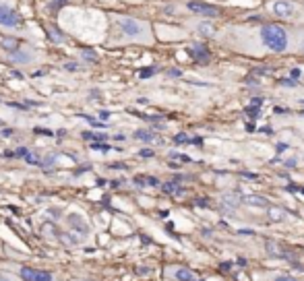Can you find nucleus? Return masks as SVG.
Instances as JSON below:
<instances>
[{
	"mask_svg": "<svg viewBox=\"0 0 304 281\" xmlns=\"http://www.w3.org/2000/svg\"><path fill=\"white\" fill-rule=\"evenodd\" d=\"M170 75H172V77H180V75H182V71H170Z\"/></svg>",
	"mask_w": 304,
	"mask_h": 281,
	"instance_id": "23",
	"label": "nucleus"
},
{
	"mask_svg": "<svg viewBox=\"0 0 304 281\" xmlns=\"http://www.w3.org/2000/svg\"><path fill=\"white\" fill-rule=\"evenodd\" d=\"M50 39H52V41H56V44H64V41H69V35L60 33L56 27H50Z\"/></svg>",
	"mask_w": 304,
	"mask_h": 281,
	"instance_id": "14",
	"label": "nucleus"
},
{
	"mask_svg": "<svg viewBox=\"0 0 304 281\" xmlns=\"http://www.w3.org/2000/svg\"><path fill=\"white\" fill-rule=\"evenodd\" d=\"M64 223H67V230H69L73 236H77V242H81V240H85V238L91 236L89 223H87L85 217H83L81 213H77V211L69 213L67 217H64Z\"/></svg>",
	"mask_w": 304,
	"mask_h": 281,
	"instance_id": "6",
	"label": "nucleus"
},
{
	"mask_svg": "<svg viewBox=\"0 0 304 281\" xmlns=\"http://www.w3.org/2000/svg\"><path fill=\"white\" fill-rule=\"evenodd\" d=\"M141 155H143V157H151V155H154V151H151V149H143Z\"/></svg>",
	"mask_w": 304,
	"mask_h": 281,
	"instance_id": "21",
	"label": "nucleus"
},
{
	"mask_svg": "<svg viewBox=\"0 0 304 281\" xmlns=\"http://www.w3.org/2000/svg\"><path fill=\"white\" fill-rule=\"evenodd\" d=\"M112 19V39L108 41L110 46H124V44H143L151 46L156 41L151 23L128 15H110Z\"/></svg>",
	"mask_w": 304,
	"mask_h": 281,
	"instance_id": "2",
	"label": "nucleus"
},
{
	"mask_svg": "<svg viewBox=\"0 0 304 281\" xmlns=\"http://www.w3.org/2000/svg\"><path fill=\"white\" fill-rule=\"evenodd\" d=\"M164 279L166 281H203L197 271L184 265H168L164 267Z\"/></svg>",
	"mask_w": 304,
	"mask_h": 281,
	"instance_id": "7",
	"label": "nucleus"
},
{
	"mask_svg": "<svg viewBox=\"0 0 304 281\" xmlns=\"http://www.w3.org/2000/svg\"><path fill=\"white\" fill-rule=\"evenodd\" d=\"M11 271H15L23 281H56V275L52 271H43V269H37V267L19 265V267H13Z\"/></svg>",
	"mask_w": 304,
	"mask_h": 281,
	"instance_id": "8",
	"label": "nucleus"
},
{
	"mask_svg": "<svg viewBox=\"0 0 304 281\" xmlns=\"http://www.w3.org/2000/svg\"><path fill=\"white\" fill-rule=\"evenodd\" d=\"M188 54L192 60H197V62H209L211 60V52L205 44H192L188 48Z\"/></svg>",
	"mask_w": 304,
	"mask_h": 281,
	"instance_id": "11",
	"label": "nucleus"
},
{
	"mask_svg": "<svg viewBox=\"0 0 304 281\" xmlns=\"http://www.w3.org/2000/svg\"><path fill=\"white\" fill-rule=\"evenodd\" d=\"M7 58L13 64H19V67H29V64H35L41 58V54H39V50L31 48V46H21L19 44L15 50L7 52Z\"/></svg>",
	"mask_w": 304,
	"mask_h": 281,
	"instance_id": "4",
	"label": "nucleus"
},
{
	"mask_svg": "<svg viewBox=\"0 0 304 281\" xmlns=\"http://www.w3.org/2000/svg\"><path fill=\"white\" fill-rule=\"evenodd\" d=\"M269 11H271L275 17L290 19V21L304 17L302 9L298 7V3H294V0H271V3H269Z\"/></svg>",
	"mask_w": 304,
	"mask_h": 281,
	"instance_id": "5",
	"label": "nucleus"
},
{
	"mask_svg": "<svg viewBox=\"0 0 304 281\" xmlns=\"http://www.w3.org/2000/svg\"><path fill=\"white\" fill-rule=\"evenodd\" d=\"M294 39H292V50L304 56V27H294Z\"/></svg>",
	"mask_w": 304,
	"mask_h": 281,
	"instance_id": "12",
	"label": "nucleus"
},
{
	"mask_svg": "<svg viewBox=\"0 0 304 281\" xmlns=\"http://www.w3.org/2000/svg\"><path fill=\"white\" fill-rule=\"evenodd\" d=\"M156 73H158L156 67H149L147 71H141V77H151V75H156Z\"/></svg>",
	"mask_w": 304,
	"mask_h": 281,
	"instance_id": "18",
	"label": "nucleus"
},
{
	"mask_svg": "<svg viewBox=\"0 0 304 281\" xmlns=\"http://www.w3.org/2000/svg\"><path fill=\"white\" fill-rule=\"evenodd\" d=\"M255 281H304V277H296L290 273H279V271H255Z\"/></svg>",
	"mask_w": 304,
	"mask_h": 281,
	"instance_id": "9",
	"label": "nucleus"
},
{
	"mask_svg": "<svg viewBox=\"0 0 304 281\" xmlns=\"http://www.w3.org/2000/svg\"><path fill=\"white\" fill-rule=\"evenodd\" d=\"M23 25V17L21 13L9 3V0H0V29L17 31Z\"/></svg>",
	"mask_w": 304,
	"mask_h": 281,
	"instance_id": "3",
	"label": "nucleus"
},
{
	"mask_svg": "<svg viewBox=\"0 0 304 281\" xmlns=\"http://www.w3.org/2000/svg\"><path fill=\"white\" fill-rule=\"evenodd\" d=\"M75 281H79V279H75Z\"/></svg>",
	"mask_w": 304,
	"mask_h": 281,
	"instance_id": "24",
	"label": "nucleus"
},
{
	"mask_svg": "<svg viewBox=\"0 0 304 281\" xmlns=\"http://www.w3.org/2000/svg\"><path fill=\"white\" fill-rule=\"evenodd\" d=\"M186 9L190 13H194V15H201V17H207V19H213V17H217V15L222 13L217 7L209 5V3H199V0H188Z\"/></svg>",
	"mask_w": 304,
	"mask_h": 281,
	"instance_id": "10",
	"label": "nucleus"
},
{
	"mask_svg": "<svg viewBox=\"0 0 304 281\" xmlns=\"http://www.w3.org/2000/svg\"><path fill=\"white\" fill-rule=\"evenodd\" d=\"M197 31H199L201 35H207V37H209V35H215V27L209 23V21H201V23L197 25Z\"/></svg>",
	"mask_w": 304,
	"mask_h": 281,
	"instance_id": "13",
	"label": "nucleus"
},
{
	"mask_svg": "<svg viewBox=\"0 0 304 281\" xmlns=\"http://www.w3.org/2000/svg\"><path fill=\"white\" fill-rule=\"evenodd\" d=\"M135 139L145 141V143H151V141H156V135L151 133V131H143V128H139V131L135 133Z\"/></svg>",
	"mask_w": 304,
	"mask_h": 281,
	"instance_id": "15",
	"label": "nucleus"
},
{
	"mask_svg": "<svg viewBox=\"0 0 304 281\" xmlns=\"http://www.w3.org/2000/svg\"><path fill=\"white\" fill-rule=\"evenodd\" d=\"M0 281H23V279H21L15 271L7 269V271H0Z\"/></svg>",
	"mask_w": 304,
	"mask_h": 281,
	"instance_id": "16",
	"label": "nucleus"
},
{
	"mask_svg": "<svg viewBox=\"0 0 304 281\" xmlns=\"http://www.w3.org/2000/svg\"><path fill=\"white\" fill-rule=\"evenodd\" d=\"M79 69V64L77 62H67V64H64V71H71V73H75Z\"/></svg>",
	"mask_w": 304,
	"mask_h": 281,
	"instance_id": "17",
	"label": "nucleus"
},
{
	"mask_svg": "<svg viewBox=\"0 0 304 281\" xmlns=\"http://www.w3.org/2000/svg\"><path fill=\"white\" fill-rule=\"evenodd\" d=\"M3 256H7V250H5V244L0 242V258H3Z\"/></svg>",
	"mask_w": 304,
	"mask_h": 281,
	"instance_id": "22",
	"label": "nucleus"
},
{
	"mask_svg": "<svg viewBox=\"0 0 304 281\" xmlns=\"http://www.w3.org/2000/svg\"><path fill=\"white\" fill-rule=\"evenodd\" d=\"M69 0H52V9H60V7H64Z\"/></svg>",
	"mask_w": 304,
	"mask_h": 281,
	"instance_id": "20",
	"label": "nucleus"
},
{
	"mask_svg": "<svg viewBox=\"0 0 304 281\" xmlns=\"http://www.w3.org/2000/svg\"><path fill=\"white\" fill-rule=\"evenodd\" d=\"M215 39L240 54H286L292 50L294 31L279 23H261L255 27L230 25L222 31H215Z\"/></svg>",
	"mask_w": 304,
	"mask_h": 281,
	"instance_id": "1",
	"label": "nucleus"
},
{
	"mask_svg": "<svg viewBox=\"0 0 304 281\" xmlns=\"http://www.w3.org/2000/svg\"><path fill=\"white\" fill-rule=\"evenodd\" d=\"M300 75H302V71H300V69H292V71H290V79H294V81H298V79H300Z\"/></svg>",
	"mask_w": 304,
	"mask_h": 281,
	"instance_id": "19",
	"label": "nucleus"
}]
</instances>
